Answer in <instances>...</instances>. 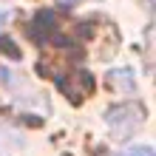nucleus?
I'll use <instances>...</instances> for the list:
<instances>
[{
  "label": "nucleus",
  "instance_id": "nucleus-1",
  "mask_svg": "<svg viewBox=\"0 0 156 156\" xmlns=\"http://www.w3.org/2000/svg\"><path fill=\"white\" fill-rule=\"evenodd\" d=\"M122 156H156L151 145H133V148L122 151Z\"/></svg>",
  "mask_w": 156,
  "mask_h": 156
},
{
  "label": "nucleus",
  "instance_id": "nucleus-2",
  "mask_svg": "<svg viewBox=\"0 0 156 156\" xmlns=\"http://www.w3.org/2000/svg\"><path fill=\"white\" fill-rule=\"evenodd\" d=\"M68 6H77V3H85V0H66Z\"/></svg>",
  "mask_w": 156,
  "mask_h": 156
}]
</instances>
